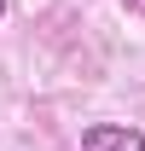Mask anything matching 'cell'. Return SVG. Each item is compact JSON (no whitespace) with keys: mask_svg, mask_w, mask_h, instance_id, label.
I'll return each instance as SVG.
<instances>
[{"mask_svg":"<svg viewBox=\"0 0 145 151\" xmlns=\"http://www.w3.org/2000/svg\"><path fill=\"white\" fill-rule=\"evenodd\" d=\"M0 18H6V0H0Z\"/></svg>","mask_w":145,"mask_h":151,"instance_id":"3957f363","label":"cell"},{"mask_svg":"<svg viewBox=\"0 0 145 151\" xmlns=\"http://www.w3.org/2000/svg\"><path fill=\"white\" fill-rule=\"evenodd\" d=\"M122 6H128V12H139V18H145V0H122Z\"/></svg>","mask_w":145,"mask_h":151,"instance_id":"7a4b0ae2","label":"cell"},{"mask_svg":"<svg viewBox=\"0 0 145 151\" xmlns=\"http://www.w3.org/2000/svg\"><path fill=\"white\" fill-rule=\"evenodd\" d=\"M81 151H145V128H128V122H87V128H81Z\"/></svg>","mask_w":145,"mask_h":151,"instance_id":"6da1fadb","label":"cell"}]
</instances>
